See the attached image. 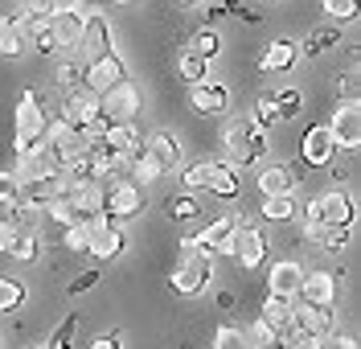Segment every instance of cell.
Listing matches in <instances>:
<instances>
[{
  "label": "cell",
  "mask_w": 361,
  "mask_h": 349,
  "mask_svg": "<svg viewBox=\"0 0 361 349\" xmlns=\"http://www.w3.org/2000/svg\"><path fill=\"white\" fill-rule=\"evenodd\" d=\"M218 308H234V292H222L218 296Z\"/></svg>",
  "instance_id": "58"
},
{
  "label": "cell",
  "mask_w": 361,
  "mask_h": 349,
  "mask_svg": "<svg viewBox=\"0 0 361 349\" xmlns=\"http://www.w3.org/2000/svg\"><path fill=\"white\" fill-rule=\"evenodd\" d=\"M230 255L238 259V267L255 271L267 259V234L259 231V226H238V234L230 238Z\"/></svg>",
  "instance_id": "14"
},
{
  "label": "cell",
  "mask_w": 361,
  "mask_h": 349,
  "mask_svg": "<svg viewBox=\"0 0 361 349\" xmlns=\"http://www.w3.org/2000/svg\"><path fill=\"white\" fill-rule=\"evenodd\" d=\"M99 4H119V8H123V4H132V0H99Z\"/></svg>",
  "instance_id": "59"
},
{
  "label": "cell",
  "mask_w": 361,
  "mask_h": 349,
  "mask_svg": "<svg viewBox=\"0 0 361 349\" xmlns=\"http://www.w3.org/2000/svg\"><path fill=\"white\" fill-rule=\"evenodd\" d=\"M94 116H99V94H90L87 87H74V91L66 94V103H62V123L87 132Z\"/></svg>",
  "instance_id": "16"
},
{
  "label": "cell",
  "mask_w": 361,
  "mask_h": 349,
  "mask_svg": "<svg viewBox=\"0 0 361 349\" xmlns=\"http://www.w3.org/2000/svg\"><path fill=\"white\" fill-rule=\"evenodd\" d=\"M177 161H180V144L173 140V132H152L140 144V152L132 157V173L144 177V181H152L164 169H173Z\"/></svg>",
  "instance_id": "3"
},
{
  "label": "cell",
  "mask_w": 361,
  "mask_h": 349,
  "mask_svg": "<svg viewBox=\"0 0 361 349\" xmlns=\"http://www.w3.org/2000/svg\"><path fill=\"white\" fill-rule=\"evenodd\" d=\"M42 148L54 157V161H58V169H62L66 161H74V157H82V152H87V148H90V136H87V132H78V128H66V123L58 119V123H49V132H45V144H42Z\"/></svg>",
  "instance_id": "8"
},
{
  "label": "cell",
  "mask_w": 361,
  "mask_h": 349,
  "mask_svg": "<svg viewBox=\"0 0 361 349\" xmlns=\"http://www.w3.org/2000/svg\"><path fill=\"white\" fill-rule=\"evenodd\" d=\"M74 329H78V312H70L66 321L54 329V337H49V349H70V341H74Z\"/></svg>",
  "instance_id": "47"
},
{
  "label": "cell",
  "mask_w": 361,
  "mask_h": 349,
  "mask_svg": "<svg viewBox=\"0 0 361 349\" xmlns=\"http://www.w3.org/2000/svg\"><path fill=\"white\" fill-rule=\"evenodd\" d=\"M180 78L193 87V82H202V78H209V62H202V58H193V54H180Z\"/></svg>",
  "instance_id": "42"
},
{
  "label": "cell",
  "mask_w": 361,
  "mask_h": 349,
  "mask_svg": "<svg viewBox=\"0 0 361 349\" xmlns=\"http://www.w3.org/2000/svg\"><path fill=\"white\" fill-rule=\"evenodd\" d=\"M54 173H62V169H58V161H54L45 148H37V152H25L21 169H17V177H21V181H33V177H54Z\"/></svg>",
  "instance_id": "27"
},
{
  "label": "cell",
  "mask_w": 361,
  "mask_h": 349,
  "mask_svg": "<svg viewBox=\"0 0 361 349\" xmlns=\"http://www.w3.org/2000/svg\"><path fill=\"white\" fill-rule=\"evenodd\" d=\"M25 13H29L33 21H49V17L58 13V0H25Z\"/></svg>",
  "instance_id": "52"
},
{
  "label": "cell",
  "mask_w": 361,
  "mask_h": 349,
  "mask_svg": "<svg viewBox=\"0 0 361 349\" xmlns=\"http://www.w3.org/2000/svg\"><path fill=\"white\" fill-rule=\"evenodd\" d=\"M300 279H304V267L292 263V259H279V263L271 267V276H267V292L279 296V300H292L295 292H300Z\"/></svg>",
  "instance_id": "22"
},
{
  "label": "cell",
  "mask_w": 361,
  "mask_h": 349,
  "mask_svg": "<svg viewBox=\"0 0 361 349\" xmlns=\"http://www.w3.org/2000/svg\"><path fill=\"white\" fill-rule=\"evenodd\" d=\"M173 4H185V8H189V4H202V0H173Z\"/></svg>",
  "instance_id": "60"
},
{
  "label": "cell",
  "mask_w": 361,
  "mask_h": 349,
  "mask_svg": "<svg viewBox=\"0 0 361 349\" xmlns=\"http://www.w3.org/2000/svg\"><path fill=\"white\" fill-rule=\"evenodd\" d=\"M78 46L87 49L90 62L103 58V54H111V25H107L103 13H90L87 17V29H82V42H78Z\"/></svg>",
  "instance_id": "23"
},
{
  "label": "cell",
  "mask_w": 361,
  "mask_h": 349,
  "mask_svg": "<svg viewBox=\"0 0 361 349\" xmlns=\"http://www.w3.org/2000/svg\"><path fill=\"white\" fill-rule=\"evenodd\" d=\"M17 238V226L8 222V218H0V251H8V243Z\"/></svg>",
  "instance_id": "56"
},
{
  "label": "cell",
  "mask_w": 361,
  "mask_h": 349,
  "mask_svg": "<svg viewBox=\"0 0 361 349\" xmlns=\"http://www.w3.org/2000/svg\"><path fill=\"white\" fill-rule=\"evenodd\" d=\"M94 13L87 0H74V4H58V13L49 17V33H54V42L58 49L62 46H78L82 42V29H87V17Z\"/></svg>",
  "instance_id": "6"
},
{
  "label": "cell",
  "mask_w": 361,
  "mask_h": 349,
  "mask_svg": "<svg viewBox=\"0 0 361 349\" xmlns=\"http://www.w3.org/2000/svg\"><path fill=\"white\" fill-rule=\"evenodd\" d=\"M82 74H87V66H82V62H58V74H54V78H58V87H66V91H74V87H82Z\"/></svg>",
  "instance_id": "41"
},
{
  "label": "cell",
  "mask_w": 361,
  "mask_h": 349,
  "mask_svg": "<svg viewBox=\"0 0 361 349\" xmlns=\"http://www.w3.org/2000/svg\"><path fill=\"white\" fill-rule=\"evenodd\" d=\"M255 123H259V128H263V132H267V128H275V123H279V111H275V99H271V94H263V99H259V103H255Z\"/></svg>",
  "instance_id": "45"
},
{
  "label": "cell",
  "mask_w": 361,
  "mask_h": 349,
  "mask_svg": "<svg viewBox=\"0 0 361 349\" xmlns=\"http://www.w3.org/2000/svg\"><path fill=\"white\" fill-rule=\"evenodd\" d=\"M25 300V288L17 279H0V312H17Z\"/></svg>",
  "instance_id": "40"
},
{
  "label": "cell",
  "mask_w": 361,
  "mask_h": 349,
  "mask_svg": "<svg viewBox=\"0 0 361 349\" xmlns=\"http://www.w3.org/2000/svg\"><path fill=\"white\" fill-rule=\"evenodd\" d=\"M295 325L304 329V337H312V341H320V337H329L333 333V308H295L292 312Z\"/></svg>",
  "instance_id": "26"
},
{
  "label": "cell",
  "mask_w": 361,
  "mask_h": 349,
  "mask_svg": "<svg viewBox=\"0 0 361 349\" xmlns=\"http://www.w3.org/2000/svg\"><path fill=\"white\" fill-rule=\"evenodd\" d=\"M295 209L300 206H295V193H292V197H263V209H259V214H263L267 222H288Z\"/></svg>",
  "instance_id": "31"
},
{
  "label": "cell",
  "mask_w": 361,
  "mask_h": 349,
  "mask_svg": "<svg viewBox=\"0 0 361 349\" xmlns=\"http://www.w3.org/2000/svg\"><path fill=\"white\" fill-rule=\"evenodd\" d=\"M90 349H119V333H103V337H94Z\"/></svg>",
  "instance_id": "57"
},
{
  "label": "cell",
  "mask_w": 361,
  "mask_h": 349,
  "mask_svg": "<svg viewBox=\"0 0 361 349\" xmlns=\"http://www.w3.org/2000/svg\"><path fill=\"white\" fill-rule=\"evenodd\" d=\"M189 103H193L197 116H218V111H226V103H230V91H226L222 82H214V78H202V82L189 87Z\"/></svg>",
  "instance_id": "18"
},
{
  "label": "cell",
  "mask_w": 361,
  "mask_h": 349,
  "mask_svg": "<svg viewBox=\"0 0 361 349\" xmlns=\"http://www.w3.org/2000/svg\"><path fill=\"white\" fill-rule=\"evenodd\" d=\"M295 296L308 308H333V300H337V276L333 271H304Z\"/></svg>",
  "instance_id": "15"
},
{
  "label": "cell",
  "mask_w": 361,
  "mask_h": 349,
  "mask_svg": "<svg viewBox=\"0 0 361 349\" xmlns=\"http://www.w3.org/2000/svg\"><path fill=\"white\" fill-rule=\"evenodd\" d=\"M66 177L62 173H54V177H33V181H21V202L25 206H49L54 197H62L66 193Z\"/></svg>",
  "instance_id": "19"
},
{
  "label": "cell",
  "mask_w": 361,
  "mask_h": 349,
  "mask_svg": "<svg viewBox=\"0 0 361 349\" xmlns=\"http://www.w3.org/2000/svg\"><path fill=\"white\" fill-rule=\"evenodd\" d=\"M45 132H49V116H45V107H42V94L25 91L21 99H17V136H13L17 157L37 152L45 144Z\"/></svg>",
  "instance_id": "1"
},
{
  "label": "cell",
  "mask_w": 361,
  "mask_h": 349,
  "mask_svg": "<svg viewBox=\"0 0 361 349\" xmlns=\"http://www.w3.org/2000/svg\"><path fill=\"white\" fill-rule=\"evenodd\" d=\"M271 345H275V329L259 317V321H255V329H250V349H271Z\"/></svg>",
  "instance_id": "50"
},
{
  "label": "cell",
  "mask_w": 361,
  "mask_h": 349,
  "mask_svg": "<svg viewBox=\"0 0 361 349\" xmlns=\"http://www.w3.org/2000/svg\"><path fill=\"white\" fill-rule=\"evenodd\" d=\"M94 283H99V271H82V276H74L70 279V296H82V292H90V288H94Z\"/></svg>",
  "instance_id": "53"
},
{
  "label": "cell",
  "mask_w": 361,
  "mask_h": 349,
  "mask_svg": "<svg viewBox=\"0 0 361 349\" xmlns=\"http://www.w3.org/2000/svg\"><path fill=\"white\" fill-rule=\"evenodd\" d=\"M295 62H300V42H292V37H275V42L263 49L259 70H263V74H283V70H292Z\"/></svg>",
  "instance_id": "20"
},
{
  "label": "cell",
  "mask_w": 361,
  "mask_h": 349,
  "mask_svg": "<svg viewBox=\"0 0 361 349\" xmlns=\"http://www.w3.org/2000/svg\"><path fill=\"white\" fill-rule=\"evenodd\" d=\"M8 255L21 259V263H33V259H37V238H33V234H17V238L8 243Z\"/></svg>",
  "instance_id": "44"
},
{
  "label": "cell",
  "mask_w": 361,
  "mask_h": 349,
  "mask_svg": "<svg viewBox=\"0 0 361 349\" xmlns=\"http://www.w3.org/2000/svg\"><path fill=\"white\" fill-rule=\"evenodd\" d=\"M17 202H21V177L0 173V206H17Z\"/></svg>",
  "instance_id": "46"
},
{
  "label": "cell",
  "mask_w": 361,
  "mask_h": 349,
  "mask_svg": "<svg viewBox=\"0 0 361 349\" xmlns=\"http://www.w3.org/2000/svg\"><path fill=\"white\" fill-rule=\"evenodd\" d=\"M209 276H214V255H205L197 247H185V243H180V259H177V267H173V276H169L173 292L197 296V292H205Z\"/></svg>",
  "instance_id": "4"
},
{
  "label": "cell",
  "mask_w": 361,
  "mask_h": 349,
  "mask_svg": "<svg viewBox=\"0 0 361 349\" xmlns=\"http://www.w3.org/2000/svg\"><path fill=\"white\" fill-rule=\"evenodd\" d=\"M8 222L17 226V234H33V226H37V206H25V202H17Z\"/></svg>",
  "instance_id": "43"
},
{
  "label": "cell",
  "mask_w": 361,
  "mask_h": 349,
  "mask_svg": "<svg viewBox=\"0 0 361 349\" xmlns=\"http://www.w3.org/2000/svg\"><path fill=\"white\" fill-rule=\"evenodd\" d=\"M295 185H300V177H295V169L288 164H271L259 173V193L263 197H292Z\"/></svg>",
  "instance_id": "24"
},
{
  "label": "cell",
  "mask_w": 361,
  "mask_h": 349,
  "mask_svg": "<svg viewBox=\"0 0 361 349\" xmlns=\"http://www.w3.org/2000/svg\"><path fill=\"white\" fill-rule=\"evenodd\" d=\"M214 349H250V341H247V333H243V329L222 325L218 333H214Z\"/></svg>",
  "instance_id": "39"
},
{
  "label": "cell",
  "mask_w": 361,
  "mask_h": 349,
  "mask_svg": "<svg viewBox=\"0 0 361 349\" xmlns=\"http://www.w3.org/2000/svg\"><path fill=\"white\" fill-rule=\"evenodd\" d=\"M238 226H243V218H238V214H226V218H218V222H209L202 234L185 238V247H197V251H205V255H226V251H230V238L238 234Z\"/></svg>",
  "instance_id": "11"
},
{
  "label": "cell",
  "mask_w": 361,
  "mask_h": 349,
  "mask_svg": "<svg viewBox=\"0 0 361 349\" xmlns=\"http://www.w3.org/2000/svg\"><path fill=\"white\" fill-rule=\"evenodd\" d=\"M324 128H329V136H333V144H337V152L341 148H345V152H357V144H361V111H357V103H341Z\"/></svg>",
  "instance_id": "13"
},
{
  "label": "cell",
  "mask_w": 361,
  "mask_h": 349,
  "mask_svg": "<svg viewBox=\"0 0 361 349\" xmlns=\"http://www.w3.org/2000/svg\"><path fill=\"white\" fill-rule=\"evenodd\" d=\"M42 209L49 214V218H54V222H62V226L78 222V218H74V206H70V197H66V193H62V197H54V202H49V206H42Z\"/></svg>",
  "instance_id": "48"
},
{
  "label": "cell",
  "mask_w": 361,
  "mask_h": 349,
  "mask_svg": "<svg viewBox=\"0 0 361 349\" xmlns=\"http://www.w3.org/2000/svg\"><path fill=\"white\" fill-rule=\"evenodd\" d=\"M337 91H341V99L345 103H357V78L345 70V74H337Z\"/></svg>",
  "instance_id": "55"
},
{
  "label": "cell",
  "mask_w": 361,
  "mask_h": 349,
  "mask_svg": "<svg viewBox=\"0 0 361 349\" xmlns=\"http://www.w3.org/2000/svg\"><path fill=\"white\" fill-rule=\"evenodd\" d=\"M214 169H218V161H205V164H189L180 181H185V189H189V193H193V189H205V185H209V181H214Z\"/></svg>",
  "instance_id": "35"
},
{
  "label": "cell",
  "mask_w": 361,
  "mask_h": 349,
  "mask_svg": "<svg viewBox=\"0 0 361 349\" xmlns=\"http://www.w3.org/2000/svg\"><path fill=\"white\" fill-rule=\"evenodd\" d=\"M341 42V29L337 25H329V29H312L304 42H300V54H308V58H320L324 49H333Z\"/></svg>",
  "instance_id": "28"
},
{
  "label": "cell",
  "mask_w": 361,
  "mask_h": 349,
  "mask_svg": "<svg viewBox=\"0 0 361 349\" xmlns=\"http://www.w3.org/2000/svg\"><path fill=\"white\" fill-rule=\"evenodd\" d=\"M66 197H70V206H74V218H82V222H94L103 214V189H99V181L70 185Z\"/></svg>",
  "instance_id": "21"
},
{
  "label": "cell",
  "mask_w": 361,
  "mask_h": 349,
  "mask_svg": "<svg viewBox=\"0 0 361 349\" xmlns=\"http://www.w3.org/2000/svg\"><path fill=\"white\" fill-rule=\"evenodd\" d=\"M312 238L320 247H329V251H345V243H349V226H316Z\"/></svg>",
  "instance_id": "37"
},
{
  "label": "cell",
  "mask_w": 361,
  "mask_h": 349,
  "mask_svg": "<svg viewBox=\"0 0 361 349\" xmlns=\"http://www.w3.org/2000/svg\"><path fill=\"white\" fill-rule=\"evenodd\" d=\"M99 107L111 116V123H132L135 116H140V107H144V94H140V87L135 82H119V87H111L107 94H99Z\"/></svg>",
  "instance_id": "10"
},
{
  "label": "cell",
  "mask_w": 361,
  "mask_h": 349,
  "mask_svg": "<svg viewBox=\"0 0 361 349\" xmlns=\"http://www.w3.org/2000/svg\"><path fill=\"white\" fill-rule=\"evenodd\" d=\"M353 214H357L353 209V197L333 189V193H320V197H312L304 206V226H308V234L316 226H353Z\"/></svg>",
  "instance_id": "5"
},
{
  "label": "cell",
  "mask_w": 361,
  "mask_h": 349,
  "mask_svg": "<svg viewBox=\"0 0 361 349\" xmlns=\"http://www.w3.org/2000/svg\"><path fill=\"white\" fill-rule=\"evenodd\" d=\"M144 209V193L135 181L128 177H115L111 185L103 189V218H115V222H123V218H135Z\"/></svg>",
  "instance_id": "7"
},
{
  "label": "cell",
  "mask_w": 361,
  "mask_h": 349,
  "mask_svg": "<svg viewBox=\"0 0 361 349\" xmlns=\"http://www.w3.org/2000/svg\"><path fill=\"white\" fill-rule=\"evenodd\" d=\"M263 321H267L275 333L292 321V300H279V296H267V304H263Z\"/></svg>",
  "instance_id": "32"
},
{
  "label": "cell",
  "mask_w": 361,
  "mask_h": 349,
  "mask_svg": "<svg viewBox=\"0 0 361 349\" xmlns=\"http://www.w3.org/2000/svg\"><path fill=\"white\" fill-rule=\"evenodd\" d=\"M320 4L333 21H353L357 17V0H320Z\"/></svg>",
  "instance_id": "49"
},
{
  "label": "cell",
  "mask_w": 361,
  "mask_h": 349,
  "mask_svg": "<svg viewBox=\"0 0 361 349\" xmlns=\"http://www.w3.org/2000/svg\"><path fill=\"white\" fill-rule=\"evenodd\" d=\"M128 78V66H123V58L119 54H103V58H94V62H87V74H82V87H87L90 94H107L111 87H119Z\"/></svg>",
  "instance_id": "9"
},
{
  "label": "cell",
  "mask_w": 361,
  "mask_h": 349,
  "mask_svg": "<svg viewBox=\"0 0 361 349\" xmlns=\"http://www.w3.org/2000/svg\"><path fill=\"white\" fill-rule=\"evenodd\" d=\"M271 99H275V111H279V119H295V116H300V107H304V94L295 91V87L271 94Z\"/></svg>",
  "instance_id": "36"
},
{
  "label": "cell",
  "mask_w": 361,
  "mask_h": 349,
  "mask_svg": "<svg viewBox=\"0 0 361 349\" xmlns=\"http://www.w3.org/2000/svg\"><path fill=\"white\" fill-rule=\"evenodd\" d=\"M25 17V0H0V25H21Z\"/></svg>",
  "instance_id": "51"
},
{
  "label": "cell",
  "mask_w": 361,
  "mask_h": 349,
  "mask_svg": "<svg viewBox=\"0 0 361 349\" xmlns=\"http://www.w3.org/2000/svg\"><path fill=\"white\" fill-rule=\"evenodd\" d=\"M316 349H357V341H353V337H345V333H329V337H320V341H316Z\"/></svg>",
  "instance_id": "54"
},
{
  "label": "cell",
  "mask_w": 361,
  "mask_h": 349,
  "mask_svg": "<svg viewBox=\"0 0 361 349\" xmlns=\"http://www.w3.org/2000/svg\"><path fill=\"white\" fill-rule=\"evenodd\" d=\"M218 49H222V37H218L214 29H197V33L189 37V49H185V54H193V58L209 62V58H218Z\"/></svg>",
  "instance_id": "29"
},
{
  "label": "cell",
  "mask_w": 361,
  "mask_h": 349,
  "mask_svg": "<svg viewBox=\"0 0 361 349\" xmlns=\"http://www.w3.org/2000/svg\"><path fill=\"white\" fill-rule=\"evenodd\" d=\"M25 46H29V42H25L21 25H0V58H17Z\"/></svg>",
  "instance_id": "33"
},
{
  "label": "cell",
  "mask_w": 361,
  "mask_h": 349,
  "mask_svg": "<svg viewBox=\"0 0 361 349\" xmlns=\"http://www.w3.org/2000/svg\"><path fill=\"white\" fill-rule=\"evenodd\" d=\"M62 243H66V251L82 255V251L90 247V222H82V218H78V222H70V226H66V238H62Z\"/></svg>",
  "instance_id": "38"
},
{
  "label": "cell",
  "mask_w": 361,
  "mask_h": 349,
  "mask_svg": "<svg viewBox=\"0 0 361 349\" xmlns=\"http://www.w3.org/2000/svg\"><path fill=\"white\" fill-rule=\"evenodd\" d=\"M300 157H304V164H312V169L333 164V157H337V144H333V136H329V128H324V123H316V128H308V132H304Z\"/></svg>",
  "instance_id": "17"
},
{
  "label": "cell",
  "mask_w": 361,
  "mask_h": 349,
  "mask_svg": "<svg viewBox=\"0 0 361 349\" xmlns=\"http://www.w3.org/2000/svg\"><path fill=\"white\" fill-rule=\"evenodd\" d=\"M99 140L111 148L115 157H123L128 164H132V157L140 152V144H144V140H140V132H135V123H111V128H107Z\"/></svg>",
  "instance_id": "25"
},
{
  "label": "cell",
  "mask_w": 361,
  "mask_h": 349,
  "mask_svg": "<svg viewBox=\"0 0 361 349\" xmlns=\"http://www.w3.org/2000/svg\"><path fill=\"white\" fill-rule=\"evenodd\" d=\"M29 349H37V345H29Z\"/></svg>",
  "instance_id": "61"
},
{
  "label": "cell",
  "mask_w": 361,
  "mask_h": 349,
  "mask_svg": "<svg viewBox=\"0 0 361 349\" xmlns=\"http://www.w3.org/2000/svg\"><path fill=\"white\" fill-rule=\"evenodd\" d=\"M222 148L230 164H259L263 161V152H267V136H263V128L255 123V119H234L230 128L222 132Z\"/></svg>",
  "instance_id": "2"
},
{
  "label": "cell",
  "mask_w": 361,
  "mask_h": 349,
  "mask_svg": "<svg viewBox=\"0 0 361 349\" xmlns=\"http://www.w3.org/2000/svg\"><path fill=\"white\" fill-rule=\"evenodd\" d=\"M205 193H214V197H234V193H238V173H234V164H218V169H214V181L205 185Z\"/></svg>",
  "instance_id": "30"
},
{
  "label": "cell",
  "mask_w": 361,
  "mask_h": 349,
  "mask_svg": "<svg viewBox=\"0 0 361 349\" xmlns=\"http://www.w3.org/2000/svg\"><path fill=\"white\" fill-rule=\"evenodd\" d=\"M202 206H197V197L193 193H177V197H169V218L173 222H189V218H197Z\"/></svg>",
  "instance_id": "34"
},
{
  "label": "cell",
  "mask_w": 361,
  "mask_h": 349,
  "mask_svg": "<svg viewBox=\"0 0 361 349\" xmlns=\"http://www.w3.org/2000/svg\"><path fill=\"white\" fill-rule=\"evenodd\" d=\"M123 247H128V234H123V226H119L115 218H103V214H99V218L90 222V247H87V251L94 259H119V251H123Z\"/></svg>",
  "instance_id": "12"
}]
</instances>
